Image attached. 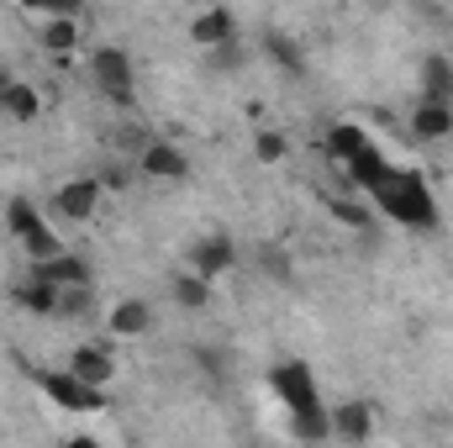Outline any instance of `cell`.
Masks as SVG:
<instances>
[{
    "label": "cell",
    "mask_w": 453,
    "mask_h": 448,
    "mask_svg": "<svg viewBox=\"0 0 453 448\" xmlns=\"http://www.w3.org/2000/svg\"><path fill=\"white\" fill-rule=\"evenodd\" d=\"M127 180H132V174H127V169H121V164H111V174H101V185H111V190H121V185H127Z\"/></svg>",
    "instance_id": "cell-30"
},
{
    "label": "cell",
    "mask_w": 453,
    "mask_h": 448,
    "mask_svg": "<svg viewBox=\"0 0 453 448\" xmlns=\"http://www.w3.org/2000/svg\"><path fill=\"white\" fill-rule=\"evenodd\" d=\"M21 253H27L32 264H48V259H58V253H69V248L58 243V232H53V227H42V232H32V237L21 243Z\"/></svg>",
    "instance_id": "cell-22"
},
{
    "label": "cell",
    "mask_w": 453,
    "mask_h": 448,
    "mask_svg": "<svg viewBox=\"0 0 453 448\" xmlns=\"http://www.w3.org/2000/svg\"><path fill=\"white\" fill-rule=\"evenodd\" d=\"M90 74H96V90H101L111 106H121V112L137 106V69H132V53H127V48H116V42L96 48V53H90Z\"/></svg>",
    "instance_id": "cell-3"
},
{
    "label": "cell",
    "mask_w": 453,
    "mask_h": 448,
    "mask_svg": "<svg viewBox=\"0 0 453 448\" xmlns=\"http://www.w3.org/2000/svg\"><path fill=\"white\" fill-rule=\"evenodd\" d=\"M211 64H217V69H237V64H242V48H237V42H232V48H217Z\"/></svg>",
    "instance_id": "cell-28"
},
{
    "label": "cell",
    "mask_w": 453,
    "mask_h": 448,
    "mask_svg": "<svg viewBox=\"0 0 453 448\" xmlns=\"http://www.w3.org/2000/svg\"><path fill=\"white\" fill-rule=\"evenodd\" d=\"M0 112L11 116V121H37V116H42V101H37L32 85H21V80H0Z\"/></svg>",
    "instance_id": "cell-15"
},
{
    "label": "cell",
    "mask_w": 453,
    "mask_h": 448,
    "mask_svg": "<svg viewBox=\"0 0 453 448\" xmlns=\"http://www.w3.org/2000/svg\"><path fill=\"white\" fill-rule=\"evenodd\" d=\"M369 143H374V137H369L358 121H333V127H327V153H333L338 164H348V158H353L358 148H369Z\"/></svg>",
    "instance_id": "cell-18"
},
{
    "label": "cell",
    "mask_w": 453,
    "mask_h": 448,
    "mask_svg": "<svg viewBox=\"0 0 453 448\" xmlns=\"http://www.w3.org/2000/svg\"><path fill=\"white\" fill-rule=\"evenodd\" d=\"M264 53H269L290 80H301V74H306V48H301L290 32H264Z\"/></svg>",
    "instance_id": "cell-16"
},
{
    "label": "cell",
    "mask_w": 453,
    "mask_h": 448,
    "mask_svg": "<svg viewBox=\"0 0 453 448\" xmlns=\"http://www.w3.org/2000/svg\"><path fill=\"white\" fill-rule=\"evenodd\" d=\"M369 201L395 227H411V232H433L438 227V196H433V185H427L422 169L390 164L380 174V185H369Z\"/></svg>",
    "instance_id": "cell-2"
},
{
    "label": "cell",
    "mask_w": 453,
    "mask_h": 448,
    "mask_svg": "<svg viewBox=\"0 0 453 448\" xmlns=\"http://www.w3.org/2000/svg\"><path fill=\"white\" fill-rule=\"evenodd\" d=\"M264 380H269V396L290 412V433H296L301 444H327V438H333V417H327V406H322V390H317L311 364L280 359V364H269Z\"/></svg>",
    "instance_id": "cell-1"
},
{
    "label": "cell",
    "mask_w": 453,
    "mask_h": 448,
    "mask_svg": "<svg viewBox=\"0 0 453 448\" xmlns=\"http://www.w3.org/2000/svg\"><path fill=\"white\" fill-rule=\"evenodd\" d=\"M190 42H201L206 53L232 48V42H237V16H232L226 5H206V11H196V16H190Z\"/></svg>",
    "instance_id": "cell-10"
},
{
    "label": "cell",
    "mask_w": 453,
    "mask_h": 448,
    "mask_svg": "<svg viewBox=\"0 0 453 448\" xmlns=\"http://www.w3.org/2000/svg\"><path fill=\"white\" fill-rule=\"evenodd\" d=\"M80 312H90V290H64L58 296V317H80Z\"/></svg>",
    "instance_id": "cell-27"
},
{
    "label": "cell",
    "mask_w": 453,
    "mask_h": 448,
    "mask_svg": "<svg viewBox=\"0 0 453 448\" xmlns=\"http://www.w3.org/2000/svg\"><path fill=\"white\" fill-rule=\"evenodd\" d=\"M253 153H258V164H280V158L290 153V143H285L280 132H258V137H253Z\"/></svg>",
    "instance_id": "cell-24"
},
{
    "label": "cell",
    "mask_w": 453,
    "mask_h": 448,
    "mask_svg": "<svg viewBox=\"0 0 453 448\" xmlns=\"http://www.w3.org/2000/svg\"><path fill=\"white\" fill-rule=\"evenodd\" d=\"M196 359H201V369L211 380H226V369H232V353L226 348H196Z\"/></svg>",
    "instance_id": "cell-25"
},
{
    "label": "cell",
    "mask_w": 453,
    "mask_h": 448,
    "mask_svg": "<svg viewBox=\"0 0 453 448\" xmlns=\"http://www.w3.org/2000/svg\"><path fill=\"white\" fill-rule=\"evenodd\" d=\"M16 306L32 312V317H58V290L42 285V280H21L16 285Z\"/></svg>",
    "instance_id": "cell-19"
},
{
    "label": "cell",
    "mask_w": 453,
    "mask_h": 448,
    "mask_svg": "<svg viewBox=\"0 0 453 448\" xmlns=\"http://www.w3.org/2000/svg\"><path fill=\"white\" fill-rule=\"evenodd\" d=\"M5 227H11V237H16V243H27L32 232H42V227H48V217L37 212V201H27V196H16V201L5 206Z\"/></svg>",
    "instance_id": "cell-20"
},
{
    "label": "cell",
    "mask_w": 453,
    "mask_h": 448,
    "mask_svg": "<svg viewBox=\"0 0 453 448\" xmlns=\"http://www.w3.org/2000/svg\"><path fill=\"white\" fill-rule=\"evenodd\" d=\"M327 212H333L338 222H348V227H364V222H369V212H364L358 201H327Z\"/></svg>",
    "instance_id": "cell-26"
},
{
    "label": "cell",
    "mask_w": 453,
    "mask_h": 448,
    "mask_svg": "<svg viewBox=\"0 0 453 448\" xmlns=\"http://www.w3.org/2000/svg\"><path fill=\"white\" fill-rule=\"evenodd\" d=\"M37 390L58 406V412H74V417H90V412H106V390H90L80 385L69 369H32Z\"/></svg>",
    "instance_id": "cell-4"
},
{
    "label": "cell",
    "mask_w": 453,
    "mask_h": 448,
    "mask_svg": "<svg viewBox=\"0 0 453 448\" xmlns=\"http://www.w3.org/2000/svg\"><path fill=\"white\" fill-rule=\"evenodd\" d=\"M232 264H237V243H232L226 232H206V237L190 243V274H201V280H222Z\"/></svg>",
    "instance_id": "cell-7"
},
{
    "label": "cell",
    "mask_w": 453,
    "mask_h": 448,
    "mask_svg": "<svg viewBox=\"0 0 453 448\" xmlns=\"http://www.w3.org/2000/svg\"><path fill=\"white\" fill-rule=\"evenodd\" d=\"M258 274H264V280H280V285H290V280H296V269H290V253H285V248H258Z\"/></svg>",
    "instance_id": "cell-23"
},
{
    "label": "cell",
    "mask_w": 453,
    "mask_h": 448,
    "mask_svg": "<svg viewBox=\"0 0 453 448\" xmlns=\"http://www.w3.org/2000/svg\"><path fill=\"white\" fill-rule=\"evenodd\" d=\"M42 48H48V53H74V48H80V21L48 11V16H42Z\"/></svg>",
    "instance_id": "cell-17"
},
{
    "label": "cell",
    "mask_w": 453,
    "mask_h": 448,
    "mask_svg": "<svg viewBox=\"0 0 453 448\" xmlns=\"http://www.w3.org/2000/svg\"><path fill=\"white\" fill-rule=\"evenodd\" d=\"M64 448H106L96 433H74V438H64Z\"/></svg>",
    "instance_id": "cell-29"
},
{
    "label": "cell",
    "mask_w": 453,
    "mask_h": 448,
    "mask_svg": "<svg viewBox=\"0 0 453 448\" xmlns=\"http://www.w3.org/2000/svg\"><path fill=\"white\" fill-rule=\"evenodd\" d=\"M169 290H174V306H185V312H206V306H211V280H201V274H190V269L174 274Z\"/></svg>",
    "instance_id": "cell-21"
},
{
    "label": "cell",
    "mask_w": 453,
    "mask_h": 448,
    "mask_svg": "<svg viewBox=\"0 0 453 448\" xmlns=\"http://www.w3.org/2000/svg\"><path fill=\"white\" fill-rule=\"evenodd\" d=\"M137 169H142V180H164V185H174V180L190 174V153L174 148V143H164V137H148V143L137 148Z\"/></svg>",
    "instance_id": "cell-6"
},
{
    "label": "cell",
    "mask_w": 453,
    "mask_h": 448,
    "mask_svg": "<svg viewBox=\"0 0 453 448\" xmlns=\"http://www.w3.org/2000/svg\"><path fill=\"white\" fill-rule=\"evenodd\" d=\"M411 132H417L422 143H443V137H453V106L417 101V112H411Z\"/></svg>",
    "instance_id": "cell-14"
},
{
    "label": "cell",
    "mask_w": 453,
    "mask_h": 448,
    "mask_svg": "<svg viewBox=\"0 0 453 448\" xmlns=\"http://www.w3.org/2000/svg\"><path fill=\"white\" fill-rule=\"evenodd\" d=\"M69 375L80 380V385H90V390H106L116 380V359L106 343H80L74 353H69Z\"/></svg>",
    "instance_id": "cell-9"
},
{
    "label": "cell",
    "mask_w": 453,
    "mask_h": 448,
    "mask_svg": "<svg viewBox=\"0 0 453 448\" xmlns=\"http://www.w3.org/2000/svg\"><path fill=\"white\" fill-rule=\"evenodd\" d=\"M327 417H333V438H342V444H369V433H374V406L369 401H342Z\"/></svg>",
    "instance_id": "cell-11"
},
{
    "label": "cell",
    "mask_w": 453,
    "mask_h": 448,
    "mask_svg": "<svg viewBox=\"0 0 453 448\" xmlns=\"http://www.w3.org/2000/svg\"><path fill=\"white\" fill-rule=\"evenodd\" d=\"M422 101L453 106V58H443V53L422 58Z\"/></svg>",
    "instance_id": "cell-13"
},
{
    "label": "cell",
    "mask_w": 453,
    "mask_h": 448,
    "mask_svg": "<svg viewBox=\"0 0 453 448\" xmlns=\"http://www.w3.org/2000/svg\"><path fill=\"white\" fill-rule=\"evenodd\" d=\"M101 201H106L101 174H74V180H64V185L53 190V212H58V222H90V217L101 212Z\"/></svg>",
    "instance_id": "cell-5"
},
{
    "label": "cell",
    "mask_w": 453,
    "mask_h": 448,
    "mask_svg": "<svg viewBox=\"0 0 453 448\" xmlns=\"http://www.w3.org/2000/svg\"><path fill=\"white\" fill-rule=\"evenodd\" d=\"M32 280L53 285V290L64 296V290H90L96 269H90V259H80V253H58V259H48V264H32Z\"/></svg>",
    "instance_id": "cell-8"
},
{
    "label": "cell",
    "mask_w": 453,
    "mask_h": 448,
    "mask_svg": "<svg viewBox=\"0 0 453 448\" xmlns=\"http://www.w3.org/2000/svg\"><path fill=\"white\" fill-rule=\"evenodd\" d=\"M106 328H111V337H142L153 328V306L142 296H127V301H116L106 312Z\"/></svg>",
    "instance_id": "cell-12"
}]
</instances>
